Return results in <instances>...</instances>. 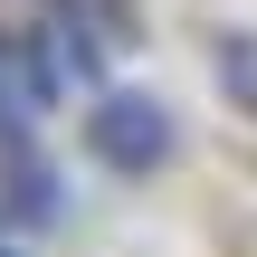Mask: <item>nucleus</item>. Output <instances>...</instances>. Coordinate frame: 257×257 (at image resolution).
Returning a JSON list of instances; mask_svg holds the SVG:
<instances>
[{
    "label": "nucleus",
    "mask_w": 257,
    "mask_h": 257,
    "mask_svg": "<svg viewBox=\"0 0 257 257\" xmlns=\"http://www.w3.org/2000/svg\"><path fill=\"white\" fill-rule=\"evenodd\" d=\"M86 143L114 162V172H153L162 153H172V114L153 105V95H95V114H86Z\"/></svg>",
    "instance_id": "nucleus-1"
}]
</instances>
